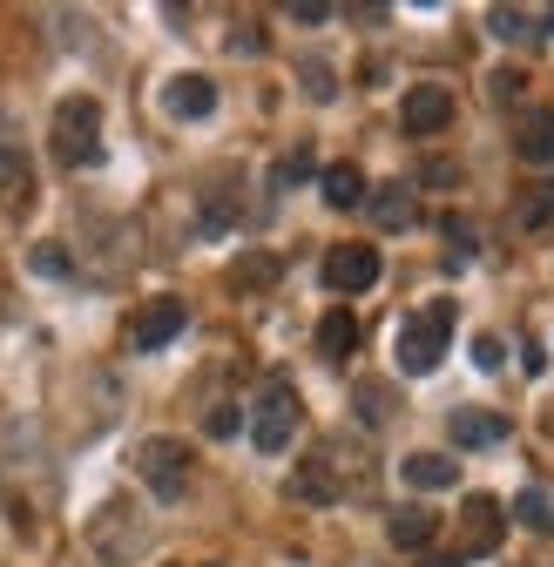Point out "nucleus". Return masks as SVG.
<instances>
[{
    "mask_svg": "<svg viewBox=\"0 0 554 567\" xmlns=\"http://www.w3.org/2000/svg\"><path fill=\"white\" fill-rule=\"evenodd\" d=\"M547 217H554V183H534L527 203H521V230H541Z\"/></svg>",
    "mask_w": 554,
    "mask_h": 567,
    "instance_id": "obj_18",
    "label": "nucleus"
},
{
    "mask_svg": "<svg viewBox=\"0 0 554 567\" xmlns=\"http://www.w3.org/2000/svg\"><path fill=\"white\" fill-rule=\"evenodd\" d=\"M203 425H211V433H217V440H230V433H237V405H217V412H211V419H203Z\"/></svg>",
    "mask_w": 554,
    "mask_h": 567,
    "instance_id": "obj_24",
    "label": "nucleus"
},
{
    "mask_svg": "<svg viewBox=\"0 0 554 567\" xmlns=\"http://www.w3.org/2000/svg\"><path fill=\"white\" fill-rule=\"evenodd\" d=\"M521 156L527 163H554V109H541V115L521 122Z\"/></svg>",
    "mask_w": 554,
    "mask_h": 567,
    "instance_id": "obj_15",
    "label": "nucleus"
},
{
    "mask_svg": "<svg viewBox=\"0 0 554 567\" xmlns=\"http://www.w3.org/2000/svg\"><path fill=\"white\" fill-rule=\"evenodd\" d=\"M501 501H488V493H466V514H460V534H466V554H494L501 547Z\"/></svg>",
    "mask_w": 554,
    "mask_h": 567,
    "instance_id": "obj_7",
    "label": "nucleus"
},
{
    "mask_svg": "<svg viewBox=\"0 0 554 567\" xmlns=\"http://www.w3.org/2000/svg\"><path fill=\"white\" fill-rule=\"evenodd\" d=\"M352 344H359V318L352 311H325L318 318V351H325V359H345Z\"/></svg>",
    "mask_w": 554,
    "mask_h": 567,
    "instance_id": "obj_14",
    "label": "nucleus"
},
{
    "mask_svg": "<svg viewBox=\"0 0 554 567\" xmlns=\"http://www.w3.org/2000/svg\"><path fill=\"white\" fill-rule=\"evenodd\" d=\"M325 203H331V209H359V203H366L359 163H331V169H325Z\"/></svg>",
    "mask_w": 554,
    "mask_h": 567,
    "instance_id": "obj_13",
    "label": "nucleus"
},
{
    "mask_svg": "<svg viewBox=\"0 0 554 567\" xmlns=\"http://www.w3.org/2000/svg\"><path fill=\"white\" fill-rule=\"evenodd\" d=\"M163 109L176 115V122H203L217 109V82H203V75H176L170 89H163Z\"/></svg>",
    "mask_w": 554,
    "mask_h": 567,
    "instance_id": "obj_9",
    "label": "nucleus"
},
{
    "mask_svg": "<svg viewBox=\"0 0 554 567\" xmlns=\"http://www.w3.org/2000/svg\"><path fill=\"white\" fill-rule=\"evenodd\" d=\"M427 567H466V554H440V560H427Z\"/></svg>",
    "mask_w": 554,
    "mask_h": 567,
    "instance_id": "obj_28",
    "label": "nucleus"
},
{
    "mask_svg": "<svg viewBox=\"0 0 554 567\" xmlns=\"http://www.w3.org/2000/svg\"><path fill=\"white\" fill-rule=\"evenodd\" d=\"M270 277H277V264H270V257H244V264L230 270V284H270Z\"/></svg>",
    "mask_w": 554,
    "mask_h": 567,
    "instance_id": "obj_21",
    "label": "nucleus"
},
{
    "mask_svg": "<svg viewBox=\"0 0 554 567\" xmlns=\"http://www.w3.org/2000/svg\"><path fill=\"white\" fill-rule=\"evenodd\" d=\"M488 21H494V34H501V41H521V34H534V28H527V14H514V8H494Z\"/></svg>",
    "mask_w": 554,
    "mask_h": 567,
    "instance_id": "obj_20",
    "label": "nucleus"
},
{
    "mask_svg": "<svg viewBox=\"0 0 554 567\" xmlns=\"http://www.w3.org/2000/svg\"><path fill=\"white\" fill-rule=\"evenodd\" d=\"M547 34H554V14H547Z\"/></svg>",
    "mask_w": 554,
    "mask_h": 567,
    "instance_id": "obj_29",
    "label": "nucleus"
},
{
    "mask_svg": "<svg viewBox=\"0 0 554 567\" xmlns=\"http://www.w3.org/2000/svg\"><path fill=\"white\" fill-rule=\"evenodd\" d=\"M366 419H372V425L386 419V392H379V385H366Z\"/></svg>",
    "mask_w": 554,
    "mask_h": 567,
    "instance_id": "obj_27",
    "label": "nucleus"
},
{
    "mask_svg": "<svg viewBox=\"0 0 554 567\" xmlns=\"http://www.w3.org/2000/svg\"><path fill=\"white\" fill-rule=\"evenodd\" d=\"M399 473H406V486H420V493H447L460 480V460H447V453H412Z\"/></svg>",
    "mask_w": 554,
    "mask_h": 567,
    "instance_id": "obj_10",
    "label": "nucleus"
},
{
    "mask_svg": "<svg viewBox=\"0 0 554 567\" xmlns=\"http://www.w3.org/2000/svg\"><path fill=\"white\" fill-rule=\"evenodd\" d=\"M298 176H311V156H305V150H298V156H285V163H277V176H270V183H277V189H291Z\"/></svg>",
    "mask_w": 554,
    "mask_h": 567,
    "instance_id": "obj_23",
    "label": "nucleus"
},
{
    "mask_svg": "<svg viewBox=\"0 0 554 567\" xmlns=\"http://www.w3.org/2000/svg\"><path fill=\"white\" fill-rule=\"evenodd\" d=\"M34 270H48V277H61V270H68V257H61V250H48V244H41V250H34Z\"/></svg>",
    "mask_w": 554,
    "mask_h": 567,
    "instance_id": "obj_25",
    "label": "nucleus"
},
{
    "mask_svg": "<svg viewBox=\"0 0 554 567\" xmlns=\"http://www.w3.org/2000/svg\"><path fill=\"white\" fill-rule=\"evenodd\" d=\"M433 534H440V520H433V514H420V507L392 514V547H427Z\"/></svg>",
    "mask_w": 554,
    "mask_h": 567,
    "instance_id": "obj_16",
    "label": "nucleus"
},
{
    "mask_svg": "<svg viewBox=\"0 0 554 567\" xmlns=\"http://www.w3.org/2000/svg\"><path fill=\"white\" fill-rule=\"evenodd\" d=\"M305 89H311V102H331V95H338V82H331L325 61H305Z\"/></svg>",
    "mask_w": 554,
    "mask_h": 567,
    "instance_id": "obj_19",
    "label": "nucleus"
},
{
    "mask_svg": "<svg viewBox=\"0 0 554 567\" xmlns=\"http://www.w3.org/2000/svg\"><path fill=\"white\" fill-rule=\"evenodd\" d=\"M54 156H61L68 169H89V163L102 156V109H95L89 95H68V102L54 109Z\"/></svg>",
    "mask_w": 554,
    "mask_h": 567,
    "instance_id": "obj_2",
    "label": "nucleus"
},
{
    "mask_svg": "<svg viewBox=\"0 0 554 567\" xmlns=\"http://www.w3.org/2000/svg\"><path fill=\"white\" fill-rule=\"evenodd\" d=\"M325 284H331V291H345V298H352V291H372V284H379V250H372V244H338V250L325 257Z\"/></svg>",
    "mask_w": 554,
    "mask_h": 567,
    "instance_id": "obj_5",
    "label": "nucleus"
},
{
    "mask_svg": "<svg viewBox=\"0 0 554 567\" xmlns=\"http://www.w3.org/2000/svg\"><path fill=\"white\" fill-rule=\"evenodd\" d=\"M501 359H507L501 338H473V365H480V372H501Z\"/></svg>",
    "mask_w": 554,
    "mask_h": 567,
    "instance_id": "obj_22",
    "label": "nucleus"
},
{
    "mask_svg": "<svg viewBox=\"0 0 554 567\" xmlns=\"http://www.w3.org/2000/svg\"><path fill=\"white\" fill-rule=\"evenodd\" d=\"M291 21H305V28H318V21H325V8H318V0H298V8H291Z\"/></svg>",
    "mask_w": 554,
    "mask_h": 567,
    "instance_id": "obj_26",
    "label": "nucleus"
},
{
    "mask_svg": "<svg viewBox=\"0 0 554 567\" xmlns=\"http://www.w3.org/2000/svg\"><path fill=\"white\" fill-rule=\"evenodd\" d=\"M366 209H372L379 230H406V224H412V189H406V183H386L379 196H366Z\"/></svg>",
    "mask_w": 554,
    "mask_h": 567,
    "instance_id": "obj_11",
    "label": "nucleus"
},
{
    "mask_svg": "<svg viewBox=\"0 0 554 567\" xmlns=\"http://www.w3.org/2000/svg\"><path fill=\"white\" fill-rule=\"evenodd\" d=\"M514 514H521V520H527L534 534H554V493H541V486H521Z\"/></svg>",
    "mask_w": 554,
    "mask_h": 567,
    "instance_id": "obj_17",
    "label": "nucleus"
},
{
    "mask_svg": "<svg viewBox=\"0 0 554 567\" xmlns=\"http://www.w3.org/2000/svg\"><path fill=\"white\" fill-rule=\"evenodd\" d=\"M135 466H143V480H150L156 501H183V486H189V453H183V440H143Z\"/></svg>",
    "mask_w": 554,
    "mask_h": 567,
    "instance_id": "obj_4",
    "label": "nucleus"
},
{
    "mask_svg": "<svg viewBox=\"0 0 554 567\" xmlns=\"http://www.w3.org/2000/svg\"><path fill=\"white\" fill-rule=\"evenodd\" d=\"M183 324H189L183 298H150L143 311H135V324H129V344H135V351H163Z\"/></svg>",
    "mask_w": 554,
    "mask_h": 567,
    "instance_id": "obj_6",
    "label": "nucleus"
},
{
    "mask_svg": "<svg viewBox=\"0 0 554 567\" xmlns=\"http://www.w3.org/2000/svg\"><path fill=\"white\" fill-rule=\"evenodd\" d=\"M453 440L460 446H501L507 440V419H494V412H453Z\"/></svg>",
    "mask_w": 554,
    "mask_h": 567,
    "instance_id": "obj_12",
    "label": "nucleus"
},
{
    "mask_svg": "<svg viewBox=\"0 0 554 567\" xmlns=\"http://www.w3.org/2000/svg\"><path fill=\"white\" fill-rule=\"evenodd\" d=\"M399 122H406V135H440V128L453 122V95L433 89V82H427V89H412L406 109H399Z\"/></svg>",
    "mask_w": 554,
    "mask_h": 567,
    "instance_id": "obj_8",
    "label": "nucleus"
},
{
    "mask_svg": "<svg viewBox=\"0 0 554 567\" xmlns=\"http://www.w3.org/2000/svg\"><path fill=\"white\" fill-rule=\"evenodd\" d=\"M447 338H453V298H433L420 318L399 324V372L427 379V372L447 359Z\"/></svg>",
    "mask_w": 554,
    "mask_h": 567,
    "instance_id": "obj_1",
    "label": "nucleus"
},
{
    "mask_svg": "<svg viewBox=\"0 0 554 567\" xmlns=\"http://www.w3.org/2000/svg\"><path fill=\"white\" fill-rule=\"evenodd\" d=\"M291 433H298V392L285 379H270L264 399H257V412H250V446L257 453H285Z\"/></svg>",
    "mask_w": 554,
    "mask_h": 567,
    "instance_id": "obj_3",
    "label": "nucleus"
}]
</instances>
